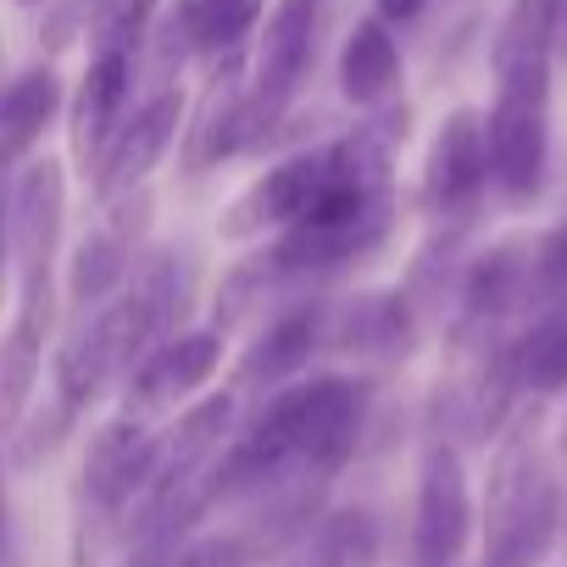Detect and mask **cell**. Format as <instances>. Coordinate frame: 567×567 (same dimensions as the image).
Returning a JSON list of instances; mask_svg holds the SVG:
<instances>
[{
  "instance_id": "cell-1",
  "label": "cell",
  "mask_w": 567,
  "mask_h": 567,
  "mask_svg": "<svg viewBox=\"0 0 567 567\" xmlns=\"http://www.w3.org/2000/svg\"><path fill=\"white\" fill-rule=\"evenodd\" d=\"M484 556L478 567H539L561 534V484L539 451L534 423H517L484 484Z\"/></svg>"
},
{
  "instance_id": "cell-2",
  "label": "cell",
  "mask_w": 567,
  "mask_h": 567,
  "mask_svg": "<svg viewBox=\"0 0 567 567\" xmlns=\"http://www.w3.org/2000/svg\"><path fill=\"white\" fill-rule=\"evenodd\" d=\"M484 151H489V184L528 206L545 184L550 156V62H517L495 73V101L484 112Z\"/></svg>"
},
{
  "instance_id": "cell-3",
  "label": "cell",
  "mask_w": 567,
  "mask_h": 567,
  "mask_svg": "<svg viewBox=\"0 0 567 567\" xmlns=\"http://www.w3.org/2000/svg\"><path fill=\"white\" fill-rule=\"evenodd\" d=\"M318 34H323V0H278L267 12V29L256 40V73L234 112V156L261 145L272 134V123L284 117V106L296 101V90L318 56Z\"/></svg>"
},
{
  "instance_id": "cell-4",
  "label": "cell",
  "mask_w": 567,
  "mask_h": 567,
  "mask_svg": "<svg viewBox=\"0 0 567 567\" xmlns=\"http://www.w3.org/2000/svg\"><path fill=\"white\" fill-rule=\"evenodd\" d=\"M68 217V167L56 156L29 162L7 200V250L18 267V301L51 307V261Z\"/></svg>"
},
{
  "instance_id": "cell-5",
  "label": "cell",
  "mask_w": 567,
  "mask_h": 567,
  "mask_svg": "<svg viewBox=\"0 0 567 567\" xmlns=\"http://www.w3.org/2000/svg\"><path fill=\"white\" fill-rule=\"evenodd\" d=\"M473 539V495L456 440L429 434L417 456V512H412V561L417 567H456Z\"/></svg>"
},
{
  "instance_id": "cell-6",
  "label": "cell",
  "mask_w": 567,
  "mask_h": 567,
  "mask_svg": "<svg viewBox=\"0 0 567 567\" xmlns=\"http://www.w3.org/2000/svg\"><path fill=\"white\" fill-rule=\"evenodd\" d=\"M340 178V156H334V145H318V151H301V156H290V162H278V167H267L250 189H239V200L223 212V239H256V234H267V228H290V223H301L318 200H323V189Z\"/></svg>"
},
{
  "instance_id": "cell-7",
  "label": "cell",
  "mask_w": 567,
  "mask_h": 567,
  "mask_svg": "<svg viewBox=\"0 0 567 567\" xmlns=\"http://www.w3.org/2000/svg\"><path fill=\"white\" fill-rule=\"evenodd\" d=\"M151 473H156V434L145 429V417L117 412L112 423L95 429L79 467V489L90 495L101 517H123L151 489Z\"/></svg>"
},
{
  "instance_id": "cell-8",
  "label": "cell",
  "mask_w": 567,
  "mask_h": 567,
  "mask_svg": "<svg viewBox=\"0 0 567 567\" xmlns=\"http://www.w3.org/2000/svg\"><path fill=\"white\" fill-rule=\"evenodd\" d=\"M489 184V151H484V117L473 106H456L423 162V212L429 217H467Z\"/></svg>"
},
{
  "instance_id": "cell-9",
  "label": "cell",
  "mask_w": 567,
  "mask_h": 567,
  "mask_svg": "<svg viewBox=\"0 0 567 567\" xmlns=\"http://www.w3.org/2000/svg\"><path fill=\"white\" fill-rule=\"evenodd\" d=\"M178 128H184V95H178V90H156V95H151L134 117H123L117 134L106 140V151H101V162H95V195H101V200H117V195L140 189V184L156 173V162L173 151Z\"/></svg>"
},
{
  "instance_id": "cell-10",
  "label": "cell",
  "mask_w": 567,
  "mask_h": 567,
  "mask_svg": "<svg viewBox=\"0 0 567 567\" xmlns=\"http://www.w3.org/2000/svg\"><path fill=\"white\" fill-rule=\"evenodd\" d=\"M217 368H223V334H217V329L167 334V340H156V346L140 357V368L123 379V384H128V406H123V412L151 417V412H162V406H178V401H189L195 390H206Z\"/></svg>"
},
{
  "instance_id": "cell-11",
  "label": "cell",
  "mask_w": 567,
  "mask_h": 567,
  "mask_svg": "<svg viewBox=\"0 0 567 567\" xmlns=\"http://www.w3.org/2000/svg\"><path fill=\"white\" fill-rule=\"evenodd\" d=\"M261 12L267 0H173V12L156 29V56L162 68L184 56H234L261 23Z\"/></svg>"
},
{
  "instance_id": "cell-12",
  "label": "cell",
  "mask_w": 567,
  "mask_h": 567,
  "mask_svg": "<svg viewBox=\"0 0 567 567\" xmlns=\"http://www.w3.org/2000/svg\"><path fill=\"white\" fill-rule=\"evenodd\" d=\"M234 412H239L234 390H217V395L189 401V406L178 412V423L156 434V473H151V489H145V495H162V489L189 484V478L234 440ZM145 495H140V501H145Z\"/></svg>"
},
{
  "instance_id": "cell-13",
  "label": "cell",
  "mask_w": 567,
  "mask_h": 567,
  "mask_svg": "<svg viewBox=\"0 0 567 567\" xmlns=\"http://www.w3.org/2000/svg\"><path fill=\"white\" fill-rule=\"evenodd\" d=\"M128 90H134V56L128 51H95L90 73L73 95V162L95 173L106 140L117 134V123L128 117Z\"/></svg>"
},
{
  "instance_id": "cell-14",
  "label": "cell",
  "mask_w": 567,
  "mask_h": 567,
  "mask_svg": "<svg viewBox=\"0 0 567 567\" xmlns=\"http://www.w3.org/2000/svg\"><path fill=\"white\" fill-rule=\"evenodd\" d=\"M318 346H329V307H290V312H278L256 334V346L245 351L239 384H267V390L272 384H290L312 362Z\"/></svg>"
},
{
  "instance_id": "cell-15",
  "label": "cell",
  "mask_w": 567,
  "mask_h": 567,
  "mask_svg": "<svg viewBox=\"0 0 567 567\" xmlns=\"http://www.w3.org/2000/svg\"><path fill=\"white\" fill-rule=\"evenodd\" d=\"M417 340L406 296H357L329 312V346L346 357H406Z\"/></svg>"
},
{
  "instance_id": "cell-16",
  "label": "cell",
  "mask_w": 567,
  "mask_h": 567,
  "mask_svg": "<svg viewBox=\"0 0 567 567\" xmlns=\"http://www.w3.org/2000/svg\"><path fill=\"white\" fill-rule=\"evenodd\" d=\"M523 301H534V245L501 239L484 256H473V267L462 278V307L473 318H506Z\"/></svg>"
},
{
  "instance_id": "cell-17",
  "label": "cell",
  "mask_w": 567,
  "mask_h": 567,
  "mask_svg": "<svg viewBox=\"0 0 567 567\" xmlns=\"http://www.w3.org/2000/svg\"><path fill=\"white\" fill-rule=\"evenodd\" d=\"M340 90L351 106H384L401 90V45L384 18H362L340 51Z\"/></svg>"
},
{
  "instance_id": "cell-18",
  "label": "cell",
  "mask_w": 567,
  "mask_h": 567,
  "mask_svg": "<svg viewBox=\"0 0 567 567\" xmlns=\"http://www.w3.org/2000/svg\"><path fill=\"white\" fill-rule=\"evenodd\" d=\"M56 112H62L56 68H29V73H18L7 90H0V167L23 162L45 140Z\"/></svg>"
},
{
  "instance_id": "cell-19",
  "label": "cell",
  "mask_w": 567,
  "mask_h": 567,
  "mask_svg": "<svg viewBox=\"0 0 567 567\" xmlns=\"http://www.w3.org/2000/svg\"><path fill=\"white\" fill-rule=\"evenodd\" d=\"M45 334H51V318L29 312V307H18L12 329L0 334V440L23 423V412L34 401V384L45 368Z\"/></svg>"
},
{
  "instance_id": "cell-20",
  "label": "cell",
  "mask_w": 567,
  "mask_h": 567,
  "mask_svg": "<svg viewBox=\"0 0 567 567\" xmlns=\"http://www.w3.org/2000/svg\"><path fill=\"white\" fill-rule=\"evenodd\" d=\"M301 545H307L301 567H379V517L368 506L323 512Z\"/></svg>"
},
{
  "instance_id": "cell-21",
  "label": "cell",
  "mask_w": 567,
  "mask_h": 567,
  "mask_svg": "<svg viewBox=\"0 0 567 567\" xmlns=\"http://www.w3.org/2000/svg\"><path fill=\"white\" fill-rule=\"evenodd\" d=\"M128 284V234L117 228H95L73 245V261H68V296L73 307H101L112 301Z\"/></svg>"
},
{
  "instance_id": "cell-22",
  "label": "cell",
  "mask_w": 567,
  "mask_h": 567,
  "mask_svg": "<svg viewBox=\"0 0 567 567\" xmlns=\"http://www.w3.org/2000/svg\"><path fill=\"white\" fill-rule=\"evenodd\" d=\"M517 373L528 395L567 390V307H550L523 340H517Z\"/></svg>"
},
{
  "instance_id": "cell-23",
  "label": "cell",
  "mask_w": 567,
  "mask_h": 567,
  "mask_svg": "<svg viewBox=\"0 0 567 567\" xmlns=\"http://www.w3.org/2000/svg\"><path fill=\"white\" fill-rule=\"evenodd\" d=\"M156 12H162V0H90L84 40H90V51H128V56H140V45L156 29Z\"/></svg>"
},
{
  "instance_id": "cell-24",
  "label": "cell",
  "mask_w": 567,
  "mask_h": 567,
  "mask_svg": "<svg viewBox=\"0 0 567 567\" xmlns=\"http://www.w3.org/2000/svg\"><path fill=\"white\" fill-rule=\"evenodd\" d=\"M517 62H556L550 56V0H512V12L501 18L489 68H517Z\"/></svg>"
},
{
  "instance_id": "cell-25",
  "label": "cell",
  "mask_w": 567,
  "mask_h": 567,
  "mask_svg": "<svg viewBox=\"0 0 567 567\" xmlns=\"http://www.w3.org/2000/svg\"><path fill=\"white\" fill-rule=\"evenodd\" d=\"M73 417H79V412H73V406H68L62 395H56V401H51L45 412H34V417L23 412V423L12 429L18 440L7 445V456H12L18 467H40V462H45V456H51V451L62 445V434L73 429Z\"/></svg>"
},
{
  "instance_id": "cell-26",
  "label": "cell",
  "mask_w": 567,
  "mask_h": 567,
  "mask_svg": "<svg viewBox=\"0 0 567 567\" xmlns=\"http://www.w3.org/2000/svg\"><path fill=\"white\" fill-rule=\"evenodd\" d=\"M534 301L539 307H567V223L550 228L534 245Z\"/></svg>"
},
{
  "instance_id": "cell-27",
  "label": "cell",
  "mask_w": 567,
  "mask_h": 567,
  "mask_svg": "<svg viewBox=\"0 0 567 567\" xmlns=\"http://www.w3.org/2000/svg\"><path fill=\"white\" fill-rule=\"evenodd\" d=\"M178 539L184 534H140V539H128L123 567H178Z\"/></svg>"
},
{
  "instance_id": "cell-28",
  "label": "cell",
  "mask_w": 567,
  "mask_h": 567,
  "mask_svg": "<svg viewBox=\"0 0 567 567\" xmlns=\"http://www.w3.org/2000/svg\"><path fill=\"white\" fill-rule=\"evenodd\" d=\"M550 56L567 62V0H550Z\"/></svg>"
},
{
  "instance_id": "cell-29",
  "label": "cell",
  "mask_w": 567,
  "mask_h": 567,
  "mask_svg": "<svg viewBox=\"0 0 567 567\" xmlns=\"http://www.w3.org/2000/svg\"><path fill=\"white\" fill-rule=\"evenodd\" d=\"M373 7H379L384 23H412V18L429 7V0H373Z\"/></svg>"
},
{
  "instance_id": "cell-30",
  "label": "cell",
  "mask_w": 567,
  "mask_h": 567,
  "mask_svg": "<svg viewBox=\"0 0 567 567\" xmlns=\"http://www.w3.org/2000/svg\"><path fill=\"white\" fill-rule=\"evenodd\" d=\"M7 278H12V250H7V200H0V296H7Z\"/></svg>"
},
{
  "instance_id": "cell-31",
  "label": "cell",
  "mask_w": 567,
  "mask_h": 567,
  "mask_svg": "<svg viewBox=\"0 0 567 567\" xmlns=\"http://www.w3.org/2000/svg\"><path fill=\"white\" fill-rule=\"evenodd\" d=\"M0 550H7V440H0Z\"/></svg>"
},
{
  "instance_id": "cell-32",
  "label": "cell",
  "mask_w": 567,
  "mask_h": 567,
  "mask_svg": "<svg viewBox=\"0 0 567 567\" xmlns=\"http://www.w3.org/2000/svg\"><path fill=\"white\" fill-rule=\"evenodd\" d=\"M561 456H567V423H561Z\"/></svg>"
},
{
  "instance_id": "cell-33",
  "label": "cell",
  "mask_w": 567,
  "mask_h": 567,
  "mask_svg": "<svg viewBox=\"0 0 567 567\" xmlns=\"http://www.w3.org/2000/svg\"><path fill=\"white\" fill-rule=\"evenodd\" d=\"M18 7H40V0H18Z\"/></svg>"
}]
</instances>
